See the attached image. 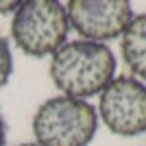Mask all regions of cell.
<instances>
[{"instance_id": "obj_1", "label": "cell", "mask_w": 146, "mask_h": 146, "mask_svg": "<svg viewBox=\"0 0 146 146\" xmlns=\"http://www.w3.org/2000/svg\"><path fill=\"white\" fill-rule=\"evenodd\" d=\"M116 57L107 44L74 39L66 42L50 59V79L63 96L85 98L100 94L113 81Z\"/></svg>"}, {"instance_id": "obj_2", "label": "cell", "mask_w": 146, "mask_h": 146, "mask_svg": "<svg viewBox=\"0 0 146 146\" xmlns=\"http://www.w3.org/2000/svg\"><path fill=\"white\" fill-rule=\"evenodd\" d=\"M96 129V109L81 98L52 96L44 100L33 116L37 146H87Z\"/></svg>"}, {"instance_id": "obj_3", "label": "cell", "mask_w": 146, "mask_h": 146, "mask_svg": "<svg viewBox=\"0 0 146 146\" xmlns=\"http://www.w3.org/2000/svg\"><path fill=\"white\" fill-rule=\"evenodd\" d=\"M70 22L66 7L55 0L20 2L11 20V37L15 46L31 57H48L66 44Z\"/></svg>"}, {"instance_id": "obj_4", "label": "cell", "mask_w": 146, "mask_h": 146, "mask_svg": "<svg viewBox=\"0 0 146 146\" xmlns=\"http://www.w3.org/2000/svg\"><path fill=\"white\" fill-rule=\"evenodd\" d=\"M96 113L116 135L133 137L146 133V85L135 76H113L100 92Z\"/></svg>"}, {"instance_id": "obj_5", "label": "cell", "mask_w": 146, "mask_h": 146, "mask_svg": "<svg viewBox=\"0 0 146 146\" xmlns=\"http://www.w3.org/2000/svg\"><path fill=\"white\" fill-rule=\"evenodd\" d=\"M68 22L83 39L100 42L120 37L133 20L127 0H72L66 5Z\"/></svg>"}, {"instance_id": "obj_6", "label": "cell", "mask_w": 146, "mask_h": 146, "mask_svg": "<svg viewBox=\"0 0 146 146\" xmlns=\"http://www.w3.org/2000/svg\"><path fill=\"white\" fill-rule=\"evenodd\" d=\"M122 59L127 63L137 81L144 83L146 81V13L133 15V20L129 22V26L122 33Z\"/></svg>"}, {"instance_id": "obj_7", "label": "cell", "mask_w": 146, "mask_h": 146, "mask_svg": "<svg viewBox=\"0 0 146 146\" xmlns=\"http://www.w3.org/2000/svg\"><path fill=\"white\" fill-rule=\"evenodd\" d=\"M13 72V57H11V48L7 37L0 33V87H5L11 79Z\"/></svg>"}, {"instance_id": "obj_8", "label": "cell", "mask_w": 146, "mask_h": 146, "mask_svg": "<svg viewBox=\"0 0 146 146\" xmlns=\"http://www.w3.org/2000/svg\"><path fill=\"white\" fill-rule=\"evenodd\" d=\"M20 2L18 0H7V2H0V13H15L18 11Z\"/></svg>"}, {"instance_id": "obj_9", "label": "cell", "mask_w": 146, "mask_h": 146, "mask_svg": "<svg viewBox=\"0 0 146 146\" xmlns=\"http://www.w3.org/2000/svg\"><path fill=\"white\" fill-rule=\"evenodd\" d=\"M5 142H7V122L2 111H0V146H5Z\"/></svg>"}, {"instance_id": "obj_10", "label": "cell", "mask_w": 146, "mask_h": 146, "mask_svg": "<svg viewBox=\"0 0 146 146\" xmlns=\"http://www.w3.org/2000/svg\"><path fill=\"white\" fill-rule=\"evenodd\" d=\"M20 146H37V144H31V142H26V144H20Z\"/></svg>"}]
</instances>
